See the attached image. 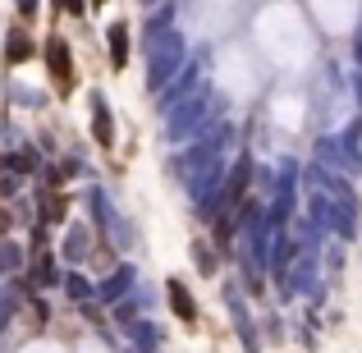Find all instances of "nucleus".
<instances>
[{
  "instance_id": "39448f33",
  "label": "nucleus",
  "mask_w": 362,
  "mask_h": 353,
  "mask_svg": "<svg viewBox=\"0 0 362 353\" xmlns=\"http://www.w3.org/2000/svg\"><path fill=\"white\" fill-rule=\"evenodd\" d=\"M110 60H115V69L124 64V28H115V33H110Z\"/></svg>"
},
{
  "instance_id": "0eeeda50",
  "label": "nucleus",
  "mask_w": 362,
  "mask_h": 353,
  "mask_svg": "<svg viewBox=\"0 0 362 353\" xmlns=\"http://www.w3.org/2000/svg\"><path fill=\"white\" fill-rule=\"evenodd\" d=\"M78 9H83V0H69V14H78Z\"/></svg>"
},
{
  "instance_id": "7ed1b4c3",
  "label": "nucleus",
  "mask_w": 362,
  "mask_h": 353,
  "mask_svg": "<svg viewBox=\"0 0 362 353\" xmlns=\"http://www.w3.org/2000/svg\"><path fill=\"white\" fill-rule=\"evenodd\" d=\"M247 175H252V170H247V161H243V166L230 175V188H225V202H239V197H243V188H247Z\"/></svg>"
},
{
  "instance_id": "f03ea898",
  "label": "nucleus",
  "mask_w": 362,
  "mask_h": 353,
  "mask_svg": "<svg viewBox=\"0 0 362 353\" xmlns=\"http://www.w3.org/2000/svg\"><path fill=\"white\" fill-rule=\"evenodd\" d=\"M170 303H175V317L179 321H197V308H193V294L184 289L179 280H170Z\"/></svg>"
},
{
  "instance_id": "423d86ee",
  "label": "nucleus",
  "mask_w": 362,
  "mask_h": 353,
  "mask_svg": "<svg viewBox=\"0 0 362 353\" xmlns=\"http://www.w3.org/2000/svg\"><path fill=\"white\" fill-rule=\"evenodd\" d=\"M28 55H33V46H28L23 37H14V46H9V60L18 64V60H28Z\"/></svg>"
},
{
  "instance_id": "f257e3e1",
  "label": "nucleus",
  "mask_w": 362,
  "mask_h": 353,
  "mask_svg": "<svg viewBox=\"0 0 362 353\" xmlns=\"http://www.w3.org/2000/svg\"><path fill=\"white\" fill-rule=\"evenodd\" d=\"M46 64H51V74H55V88L69 92V88H74V74H69V46H64L60 37H51V42H46Z\"/></svg>"
},
{
  "instance_id": "20e7f679",
  "label": "nucleus",
  "mask_w": 362,
  "mask_h": 353,
  "mask_svg": "<svg viewBox=\"0 0 362 353\" xmlns=\"http://www.w3.org/2000/svg\"><path fill=\"white\" fill-rule=\"evenodd\" d=\"M92 110H97V142H101V147H110V142H115V133H110V115H106V106H101V101H92Z\"/></svg>"
}]
</instances>
